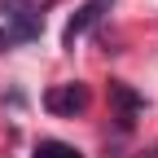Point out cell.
<instances>
[{"label": "cell", "instance_id": "277c9868", "mask_svg": "<svg viewBox=\"0 0 158 158\" xmlns=\"http://www.w3.org/2000/svg\"><path fill=\"white\" fill-rule=\"evenodd\" d=\"M110 101L118 106V123H123V127L132 123V114H141V110H145V97H136L127 84H110Z\"/></svg>", "mask_w": 158, "mask_h": 158}, {"label": "cell", "instance_id": "5b68a950", "mask_svg": "<svg viewBox=\"0 0 158 158\" xmlns=\"http://www.w3.org/2000/svg\"><path fill=\"white\" fill-rule=\"evenodd\" d=\"M35 158H79V149L66 145V141H40L35 145Z\"/></svg>", "mask_w": 158, "mask_h": 158}, {"label": "cell", "instance_id": "3957f363", "mask_svg": "<svg viewBox=\"0 0 158 158\" xmlns=\"http://www.w3.org/2000/svg\"><path fill=\"white\" fill-rule=\"evenodd\" d=\"M53 0H0V13L9 22H44V9Z\"/></svg>", "mask_w": 158, "mask_h": 158}, {"label": "cell", "instance_id": "7a4b0ae2", "mask_svg": "<svg viewBox=\"0 0 158 158\" xmlns=\"http://www.w3.org/2000/svg\"><path fill=\"white\" fill-rule=\"evenodd\" d=\"M106 5H110V0H88V5H84V9H79L70 22H66V31H62V44H66V48H75V40L84 35V31L97 22V18H101V9H106Z\"/></svg>", "mask_w": 158, "mask_h": 158}, {"label": "cell", "instance_id": "6da1fadb", "mask_svg": "<svg viewBox=\"0 0 158 158\" xmlns=\"http://www.w3.org/2000/svg\"><path fill=\"white\" fill-rule=\"evenodd\" d=\"M88 101H92V97H88L84 84H53V88L44 92V110L57 114V118H75V114H84Z\"/></svg>", "mask_w": 158, "mask_h": 158}]
</instances>
